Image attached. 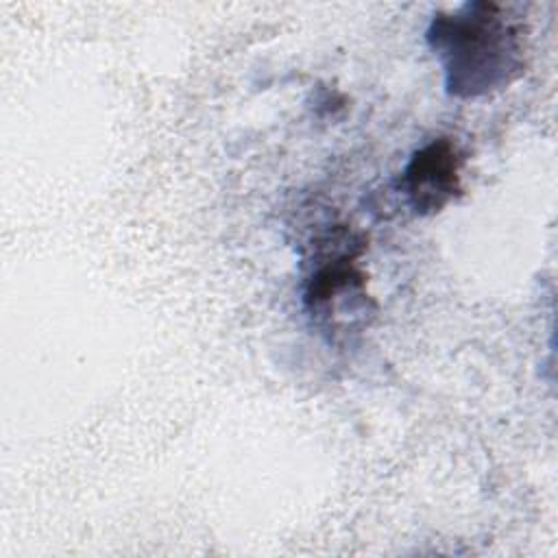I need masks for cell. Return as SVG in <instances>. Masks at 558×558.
<instances>
[{
    "label": "cell",
    "mask_w": 558,
    "mask_h": 558,
    "mask_svg": "<svg viewBox=\"0 0 558 558\" xmlns=\"http://www.w3.org/2000/svg\"><path fill=\"white\" fill-rule=\"evenodd\" d=\"M425 41L442 68L445 92L453 98L488 96L525 72V24L501 2L469 0L436 11Z\"/></svg>",
    "instance_id": "obj_1"
},
{
    "label": "cell",
    "mask_w": 558,
    "mask_h": 558,
    "mask_svg": "<svg viewBox=\"0 0 558 558\" xmlns=\"http://www.w3.org/2000/svg\"><path fill=\"white\" fill-rule=\"evenodd\" d=\"M364 235L338 225L314 240L312 270L303 283V305L307 314L327 325L329 333L338 323H344L342 314H366V272L360 266L364 253Z\"/></svg>",
    "instance_id": "obj_2"
},
{
    "label": "cell",
    "mask_w": 558,
    "mask_h": 558,
    "mask_svg": "<svg viewBox=\"0 0 558 558\" xmlns=\"http://www.w3.org/2000/svg\"><path fill=\"white\" fill-rule=\"evenodd\" d=\"M464 155L453 137H434L412 153L401 172V192L416 216L440 214L462 194Z\"/></svg>",
    "instance_id": "obj_3"
}]
</instances>
